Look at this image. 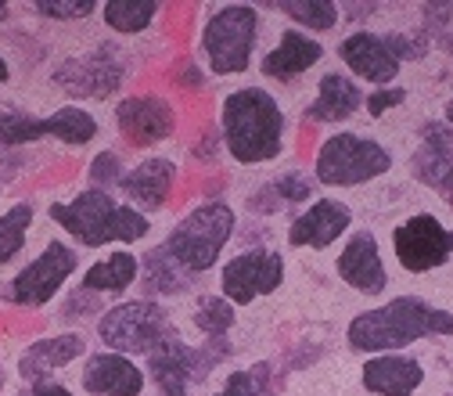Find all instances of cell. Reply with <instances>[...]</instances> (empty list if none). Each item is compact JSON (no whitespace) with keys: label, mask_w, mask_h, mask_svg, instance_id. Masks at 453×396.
Listing matches in <instances>:
<instances>
[{"label":"cell","mask_w":453,"mask_h":396,"mask_svg":"<svg viewBox=\"0 0 453 396\" xmlns=\"http://www.w3.org/2000/svg\"><path fill=\"white\" fill-rule=\"evenodd\" d=\"M364 101L367 97L353 76L331 69L317 80V97L303 108V120L306 123H346L364 108Z\"/></svg>","instance_id":"7402d4cb"},{"label":"cell","mask_w":453,"mask_h":396,"mask_svg":"<svg viewBox=\"0 0 453 396\" xmlns=\"http://www.w3.org/2000/svg\"><path fill=\"white\" fill-rule=\"evenodd\" d=\"M12 80V66H8V58H4V54H0V87H4Z\"/></svg>","instance_id":"74e56055"},{"label":"cell","mask_w":453,"mask_h":396,"mask_svg":"<svg viewBox=\"0 0 453 396\" xmlns=\"http://www.w3.org/2000/svg\"><path fill=\"white\" fill-rule=\"evenodd\" d=\"M47 127H50V141H58L65 148H87L94 137H97V120L94 112L83 108V105H62L54 108L47 116Z\"/></svg>","instance_id":"4316f807"},{"label":"cell","mask_w":453,"mask_h":396,"mask_svg":"<svg viewBox=\"0 0 453 396\" xmlns=\"http://www.w3.org/2000/svg\"><path fill=\"white\" fill-rule=\"evenodd\" d=\"M19 396H73V392L62 382H50L47 378V382H29L26 389H19Z\"/></svg>","instance_id":"8d00e7d4"},{"label":"cell","mask_w":453,"mask_h":396,"mask_svg":"<svg viewBox=\"0 0 453 396\" xmlns=\"http://www.w3.org/2000/svg\"><path fill=\"white\" fill-rule=\"evenodd\" d=\"M334 270L353 292H360L367 299H374L388 289V270H385L374 231H353L334 260Z\"/></svg>","instance_id":"e0dca14e"},{"label":"cell","mask_w":453,"mask_h":396,"mask_svg":"<svg viewBox=\"0 0 453 396\" xmlns=\"http://www.w3.org/2000/svg\"><path fill=\"white\" fill-rule=\"evenodd\" d=\"M137 277H141V260L127 249H116V252H108L101 260H94L87 270H83V281H80V289L94 292V296H123L137 285Z\"/></svg>","instance_id":"cb8c5ba5"},{"label":"cell","mask_w":453,"mask_h":396,"mask_svg":"<svg viewBox=\"0 0 453 396\" xmlns=\"http://www.w3.org/2000/svg\"><path fill=\"white\" fill-rule=\"evenodd\" d=\"M191 324L205 335V338H223L238 324V307L231 299H223L219 292H209V296H198L195 299V310H191Z\"/></svg>","instance_id":"1f68e13d"},{"label":"cell","mask_w":453,"mask_h":396,"mask_svg":"<svg viewBox=\"0 0 453 396\" xmlns=\"http://www.w3.org/2000/svg\"><path fill=\"white\" fill-rule=\"evenodd\" d=\"M173 335L169 324V310L155 299H123L116 307L101 310L97 317V338L111 353L127 357H151L165 338Z\"/></svg>","instance_id":"52a82bcc"},{"label":"cell","mask_w":453,"mask_h":396,"mask_svg":"<svg viewBox=\"0 0 453 396\" xmlns=\"http://www.w3.org/2000/svg\"><path fill=\"white\" fill-rule=\"evenodd\" d=\"M223 338H212V350H195L184 338L169 335L165 343L148 357V375L155 382V389L162 396H191V382H202L219 357L226 353V346L219 350Z\"/></svg>","instance_id":"7c38bea8"},{"label":"cell","mask_w":453,"mask_h":396,"mask_svg":"<svg viewBox=\"0 0 453 396\" xmlns=\"http://www.w3.org/2000/svg\"><path fill=\"white\" fill-rule=\"evenodd\" d=\"M338 62H342L357 80H364L378 90L395 87L400 69H403V62L392 54L388 40L381 33H371V29H357V33L338 40Z\"/></svg>","instance_id":"5bb4252c"},{"label":"cell","mask_w":453,"mask_h":396,"mask_svg":"<svg viewBox=\"0 0 453 396\" xmlns=\"http://www.w3.org/2000/svg\"><path fill=\"white\" fill-rule=\"evenodd\" d=\"M219 137L238 166L277 162L288 144V116L266 87H238L219 101Z\"/></svg>","instance_id":"6da1fadb"},{"label":"cell","mask_w":453,"mask_h":396,"mask_svg":"<svg viewBox=\"0 0 453 396\" xmlns=\"http://www.w3.org/2000/svg\"><path fill=\"white\" fill-rule=\"evenodd\" d=\"M453 335V314L421 299V296H395L374 310L357 314L346 324V343L357 353H400L421 338H446Z\"/></svg>","instance_id":"7a4b0ae2"},{"label":"cell","mask_w":453,"mask_h":396,"mask_svg":"<svg viewBox=\"0 0 453 396\" xmlns=\"http://www.w3.org/2000/svg\"><path fill=\"white\" fill-rule=\"evenodd\" d=\"M392 169V151L364 134L338 130L320 141L313 155V181L320 188H360Z\"/></svg>","instance_id":"8992f818"},{"label":"cell","mask_w":453,"mask_h":396,"mask_svg":"<svg viewBox=\"0 0 453 396\" xmlns=\"http://www.w3.org/2000/svg\"><path fill=\"white\" fill-rule=\"evenodd\" d=\"M317 181L313 174H303V169H285L280 177H273L259 195H270V202L263 206V213H277V209H285V206H303L310 202V195H317Z\"/></svg>","instance_id":"4dcf8cb0"},{"label":"cell","mask_w":453,"mask_h":396,"mask_svg":"<svg viewBox=\"0 0 453 396\" xmlns=\"http://www.w3.org/2000/svg\"><path fill=\"white\" fill-rule=\"evenodd\" d=\"M407 101V90L403 87H381V90H374V94H367V116L371 120H381L388 108H400Z\"/></svg>","instance_id":"d590c367"},{"label":"cell","mask_w":453,"mask_h":396,"mask_svg":"<svg viewBox=\"0 0 453 396\" xmlns=\"http://www.w3.org/2000/svg\"><path fill=\"white\" fill-rule=\"evenodd\" d=\"M191 281H195V274H188L162 245H155V249L144 252V260H141V289H144V299H155V296H184V292H191Z\"/></svg>","instance_id":"d4e9b609"},{"label":"cell","mask_w":453,"mask_h":396,"mask_svg":"<svg viewBox=\"0 0 453 396\" xmlns=\"http://www.w3.org/2000/svg\"><path fill=\"white\" fill-rule=\"evenodd\" d=\"M421 148L411 159V174L432 188L439 198L453 206V127L446 123H425Z\"/></svg>","instance_id":"ac0fdd59"},{"label":"cell","mask_w":453,"mask_h":396,"mask_svg":"<svg viewBox=\"0 0 453 396\" xmlns=\"http://www.w3.org/2000/svg\"><path fill=\"white\" fill-rule=\"evenodd\" d=\"M47 216L83 249H104V245H137L151 235V220L137 213L134 206L119 202L111 191L83 188L73 198L50 202Z\"/></svg>","instance_id":"3957f363"},{"label":"cell","mask_w":453,"mask_h":396,"mask_svg":"<svg viewBox=\"0 0 453 396\" xmlns=\"http://www.w3.org/2000/svg\"><path fill=\"white\" fill-rule=\"evenodd\" d=\"M36 141H50L47 116H33V112L0 101V148H26Z\"/></svg>","instance_id":"83f0119b"},{"label":"cell","mask_w":453,"mask_h":396,"mask_svg":"<svg viewBox=\"0 0 453 396\" xmlns=\"http://www.w3.org/2000/svg\"><path fill=\"white\" fill-rule=\"evenodd\" d=\"M177 188V162L165 155H148L137 166H130L123 181H119V195L127 206H134L137 213L151 216L158 209H165L169 195Z\"/></svg>","instance_id":"2e32d148"},{"label":"cell","mask_w":453,"mask_h":396,"mask_svg":"<svg viewBox=\"0 0 453 396\" xmlns=\"http://www.w3.org/2000/svg\"><path fill=\"white\" fill-rule=\"evenodd\" d=\"M259 43V8L252 4H216L205 15L198 50L212 76H242L252 69Z\"/></svg>","instance_id":"5b68a950"},{"label":"cell","mask_w":453,"mask_h":396,"mask_svg":"<svg viewBox=\"0 0 453 396\" xmlns=\"http://www.w3.org/2000/svg\"><path fill=\"white\" fill-rule=\"evenodd\" d=\"M12 12H15V4H8V0H0V22H8V19H12Z\"/></svg>","instance_id":"f35d334b"},{"label":"cell","mask_w":453,"mask_h":396,"mask_svg":"<svg viewBox=\"0 0 453 396\" xmlns=\"http://www.w3.org/2000/svg\"><path fill=\"white\" fill-rule=\"evenodd\" d=\"M324 54H327V47L317 36H310L303 29H285L277 36V43L259 58V73L266 80L292 83V80L306 76L310 69H317L324 62Z\"/></svg>","instance_id":"d6986e66"},{"label":"cell","mask_w":453,"mask_h":396,"mask_svg":"<svg viewBox=\"0 0 453 396\" xmlns=\"http://www.w3.org/2000/svg\"><path fill=\"white\" fill-rule=\"evenodd\" d=\"M123 174H127V169H123V159H119L116 151H97L94 162L87 166V181H90V188H101V191L119 188Z\"/></svg>","instance_id":"e575fe53"},{"label":"cell","mask_w":453,"mask_h":396,"mask_svg":"<svg viewBox=\"0 0 453 396\" xmlns=\"http://www.w3.org/2000/svg\"><path fill=\"white\" fill-rule=\"evenodd\" d=\"M80 270V249L62 242V238H50L4 289V299L19 310H43L54 299L62 296L65 281Z\"/></svg>","instance_id":"ba28073f"},{"label":"cell","mask_w":453,"mask_h":396,"mask_svg":"<svg viewBox=\"0 0 453 396\" xmlns=\"http://www.w3.org/2000/svg\"><path fill=\"white\" fill-rule=\"evenodd\" d=\"M50 80L69 97L104 101L127 83V62L119 58V47H94V50H80L73 58L58 62Z\"/></svg>","instance_id":"9c48e42d"},{"label":"cell","mask_w":453,"mask_h":396,"mask_svg":"<svg viewBox=\"0 0 453 396\" xmlns=\"http://www.w3.org/2000/svg\"><path fill=\"white\" fill-rule=\"evenodd\" d=\"M116 127L134 148H155L177 134V108L158 94H130L116 105Z\"/></svg>","instance_id":"4fadbf2b"},{"label":"cell","mask_w":453,"mask_h":396,"mask_svg":"<svg viewBox=\"0 0 453 396\" xmlns=\"http://www.w3.org/2000/svg\"><path fill=\"white\" fill-rule=\"evenodd\" d=\"M353 228V209L342 198H313L292 223H288V245L292 249H331Z\"/></svg>","instance_id":"9a60e30c"},{"label":"cell","mask_w":453,"mask_h":396,"mask_svg":"<svg viewBox=\"0 0 453 396\" xmlns=\"http://www.w3.org/2000/svg\"><path fill=\"white\" fill-rule=\"evenodd\" d=\"M212 396H273V371L270 364H256V368H234L226 375L223 389Z\"/></svg>","instance_id":"d6a6232c"},{"label":"cell","mask_w":453,"mask_h":396,"mask_svg":"<svg viewBox=\"0 0 453 396\" xmlns=\"http://www.w3.org/2000/svg\"><path fill=\"white\" fill-rule=\"evenodd\" d=\"M273 12H280L285 19L296 22V29L303 33H331L342 19V8L334 4V0H280L273 4Z\"/></svg>","instance_id":"f546056e"},{"label":"cell","mask_w":453,"mask_h":396,"mask_svg":"<svg viewBox=\"0 0 453 396\" xmlns=\"http://www.w3.org/2000/svg\"><path fill=\"white\" fill-rule=\"evenodd\" d=\"M162 4L158 0H104L101 4V19L116 36H141L151 29V22L158 19Z\"/></svg>","instance_id":"484cf974"},{"label":"cell","mask_w":453,"mask_h":396,"mask_svg":"<svg viewBox=\"0 0 453 396\" xmlns=\"http://www.w3.org/2000/svg\"><path fill=\"white\" fill-rule=\"evenodd\" d=\"M238 231V213L231 202L223 198H209L195 209H188L173 228H169L162 249L173 256L188 274H209L212 267H219V256L226 249V242Z\"/></svg>","instance_id":"277c9868"},{"label":"cell","mask_w":453,"mask_h":396,"mask_svg":"<svg viewBox=\"0 0 453 396\" xmlns=\"http://www.w3.org/2000/svg\"><path fill=\"white\" fill-rule=\"evenodd\" d=\"M392 252L407 274H428L453 260V228L435 213H414L392 228Z\"/></svg>","instance_id":"30bf717a"},{"label":"cell","mask_w":453,"mask_h":396,"mask_svg":"<svg viewBox=\"0 0 453 396\" xmlns=\"http://www.w3.org/2000/svg\"><path fill=\"white\" fill-rule=\"evenodd\" d=\"M144 382H148V375H144V368H137L134 357L111 353V350L90 353L83 364V375H80V385L90 396H141Z\"/></svg>","instance_id":"ffe728a7"},{"label":"cell","mask_w":453,"mask_h":396,"mask_svg":"<svg viewBox=\"0 0 453 396\" xmlns=\"http://www.w3.org/2000/svg\"><path fill=\"white\" fill-rule=\"evenodd\" d=\"M29 8L40 19H50V22H83L94 12H101L97 0H36V4H29Z\"/></svg>","instance_id":"836d02e7"},{"label":"cell","mask_w":453,"mask_h":396,"mask_svg":"<svg viewBox=\"0 0 453 396\" xmlns=\"http://www.w3.org/2000/svg\"><path fill=\"white\" fill-rule=\"evenodd\" d=\"M425 382V368L414 357L403 353H378L367 357L364 371H360V385L371 396H414Z\"/></svg>","instance_id":"603a6c76"},{"label":"cell","mask_w":453,"mask_h":396,"mask_svg":"<svg viewBox=\"0 0 453 396\" xmlns=\"http://www.w3.org/2000/svg\"><path fill=\"white\" fill-rule=\"evenodd\" d=\"M33 202H15L0 213V270L12 267L22 252H26V242H29V231H33Z\"/></svg>","instance_id":"f1b7e54d"},{"label":"cell","mask_w":453,"mask_h":396,"mask_svg":"<svg viewBox=\"0 0 453 396\" xmlns=\"http://www.w3.org/2000/svg\"><path fill=\"white\" fill-rule=\"evenodd\" d=\"M87 357V335L83 331H58V335H43L22 350L19 357V375L22 382H47L54 371L69 368L73 361Z\"/></svg>","instance_id":"44dd1931"},{"label":"cell","mask_w":453,"mask_h":396,"mask_svg":"<svg viewBox=\"0 0 453 396\" xmlns=\"http://www.w3.org/2000/svg\"><path fill=\"white\" fill-rule=\"evenodd\" d=\"M280 285H285V256L273 249H245L219 267V296L234 307H252L256 299L273 296Z\"/></svg>","instance_id":"8fae6325"},{"label":"cell","mask_w":453,"mask_h":396,"mask_svg":"<svg viewBox=\"0 0 453 396\" xmlns=\"http://www.w3.org/2000/svg\"><path fill=\"white\" fill-rule=\"evenodd\" d=\"M442 123H446V127H453V97H449V101H446V108H442Z\"/></svg>","instance_id":"ab89813d"}]
</instances>
